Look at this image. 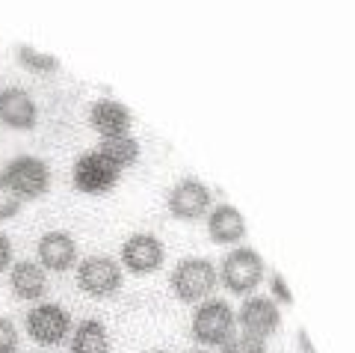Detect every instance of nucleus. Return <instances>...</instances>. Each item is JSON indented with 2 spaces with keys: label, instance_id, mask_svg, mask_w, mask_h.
I'll return each mask as SVG.
<instances>
[{
  "label": "nucleus",
  "instance_id": "22",
  "mask_svg": "<svg viewBox=\"0 0 355 353\" xmlns=\"http://www.w3.org/2000/svg\"><path fill=\"white\" fill-rule=\"evenodd\" d=\"M18 350V329L9 318L0 315V353H15Z\"/></svg>",
  "mask_w": 355,
  "mask_h": 353
},
{
  "label": "nucleus",
  "instance_id": "9",
  "mask_svg": "<svg viewBox=\"0 0 355 353\" xmlns=\"http://www.w3.org/2000/svg\"><path fill=\"white\" fill-rule=\"evenodd\" d=\"M166 205H169V214L175 220L193 223V220H202L205 214H210V208H214V190L198 179H181L169 190Z\"/></svg>",
  "mask_w": 355,
  "mask_h": 353
},
{
  "label": "nucleus",
  "instance_id": "11",
  "mask_svg": "<svg viewBox=\"0 0 355 353\" xmlns=\"http://www.w3.org/2000/svg\"><path fill=\"white\" fill-rule=\"evenodd\" d=\"M36 256H39V268L42 270H53V273H65L77 264V244L69 231L53 229L44 231L36 244Z\"/></svg>",
  "mask_w": 355,
  "mask_h": 353
},
{
  "label": "nucleus",
  "instance_id": "5",
  "mask_svg": "<svg viewBox=\"0 0 355 353\" xmlns=\"http://www.w3.org/2000/svg\"><path fill=\"white\" fill-rule=\"evenodd\" d=\"M119 179H121V170L98 149L83 151L80 158L74 161V170H71L74 187L80 193H89V196H104L110 190H116Z\"/></svg>",
  "mask_w": 355,
  "mask_h": 353
},
{
  "label": "nucleus",
  "instance_id": "20",
  "mask_svg": "<svg viewBox=\"0 0 355 353\" xmlns=\"http://www.w3.org/2000/svg\"><path fill=\"white\" fill-rule=\"evenodd\" d=\"M222 353H266V341L240 333V336H231L225 345H222Z\"/></svg>",
  "mask_w": 355,
  "mask_h": 353
},
{
  "label": "nucleus",
  "instance_id": "21",
  "mask_svg": "<svg viewBox=\"0 0 355 353\" xmlns=\"http://www.w3.org/2000/svg\"><path fill=\"white\" fill-rule=\"evenodd\" d=\"M270 291H272V300L279 303V306H293V291H291V285H287L284 273L272 270V277H270Z\"/></svg>",
  "mask_w": 355,
  "mask_h": 353
},
{
  "label": "nucleus",
  "instance_id": "12",
  "mask_svg": "<svg viewBox=\"0 0 355 353\" xmlns=\"http://www.w3.org/2000/svg\"><path fill=\"white\" fill-rule=\"evenodd\" d=\"M0 122L12 131H33L39 125V107L33 95L21 86L0 90Z\"/></svg>",
  "mask_w": 355,
  "mask_h": 353
},
{
  "label": "nucleus",
  "instance_id": "24",
  "mask_svg": "<svg viewBox=\"0 0 355 353\" xmlns=\"http://www.w3.org/2000/svg\"><path fill=\"white\" fill-rule=\"evenodd\" d=\"M296 345H299V353H317L314 341H311V336H308V329H305V327H299V329H296Z\"/></svg>",
  "mask_w": 355,
  "mask_h": 353
},
{
  "label": "nucleus",
  "instance_id": "17",
  "mask_svg": "<svg viewBox=\"0 0 355 353\" xmlns=\"http://www.w3.org/2000/svg\"><path fill=\"white\" fill-rule=\"evenodd\" d=\"M98 151L107 154V158L113 161L121 172H125L128 167H133V163L139 161V140L133 137V134H125V137H107V140H101Z\"/></svg>",
  "mask_w": 355,
  "mask_h": 353
},
{
  "label": "nucleus",
  "instance_id": "19",
  "mask_svg": "<svg viewBox=\"0 0 355 353\" xmlns=\"http://www.w3.org/2000/svg\"><path fill=\"white\" fill-rule=\"evenodd\" d=\"M21 196L12 190V184L6 181V175L0 172V220H12V217H18V211H21Z\"/></svg>",
  "mask_w": 355,
  "mask_h": 353
},
{
  "label": "nucleus",
  "instance_id": "13",
  "mask_svg": "<svg viewBox=\"0 0 355 353\" xmlns=\"http://www.w3.org/2000/svg\"><path fill=\"white\" fill-rule=\"evenodd\" d=\"M89 125L95 128V134L101 140L125 137L133 128V116L125 104L116 101V98H98V101L89 107Z\"/></svg>",
  "mask_w": 355,
  "mask_h": 353
},
{
  "label": "nucleus",
  "instance_id": "10",
  "mask_svg": "<svg viewBox=\"0 0 355 353\" xmlns=\"http://www.w3.org/2000/svg\"><path fill=\"white\" fill-rule=\"evenodd\" d=\"M234 318L243 333L252 338H263V341L272 333H279V327H282V312L272 297H246L240 312H234Z\"/></svg>",
  "mask_w": 355,
  "mask_h": 353
},
{
  "label": "nucleus",
  "instance_id": "3",
  "mask_svg": "<svg viewBox=\"0 0 355 353\" xmlns=\"http://www.w3.org/2000/svg\"><path fill=\"white\" fill-rule=\"evenodd\" d=\"M231 336H237V318L228 300L207 297L193 315V338L205 347H222Z\"/></svg>",
  "mask_w": 355,
  "mask_h": 353
},
{
  "label": "nucleus",
  "instance_id": "18",
  "mask_svg": "<svg viewBox=\"0 0 355 353\" xmlns=\"http://www.w3.org/2000/svg\"><path fill=\"white\" fill-rule=\"evenodd\" d=\"M15 57L33 74H53V72L60 69V60L53 57V54H44V51L30 48V45H18L15 48Z\"/></svg>",
  "mask_w": 355,
  "mask_h": 353
},
{
  "label": "nucleus",
  "instance_id": "8",
  "mask_svg": "<svg viewBox=\"0 0 355 353\" xmlns=\"http://www.w3.org/2000/svg\"><path fill=\"white\" fill-rule=\"evenodd\" d=\"M166 261V247L157 235L137 231L121 244V270H130L133 277H148L160 270Z\"/></svg>",
  "mask_w": 355,
  "mask_h": 353
},
{
  "label": "nucleus",
  "instance_id": "2",
  "mask_svg": "<svg viewBox=\"0 0 355 353\" xmlns=\"http://www.w3.org/2000/svg\"><path fill=\"white\" fill-rule=\"evenodd\" d=\"M169 285H172V294L181 303H202L219 285L216 264L210 258H198V256L181 258L175 264V270L169 273Z\"/></svg>",
  "mask_w": 355,
  "mask_h": 353
},
{
  "label": "nucleus",
  "instance_id": "16",
  "mask_svg": "<svg viewBox=\"0 0 355 353\" xmlns=\"http://www.w3.org/2000/svg\"><path fill=\"white\" fill-rule=\"evenodd\" d=\"M71 353H113V341L101 321L86 318L71 333Z\"/></svg>",
  "mask_w": 355,
  "mask_h": 353
},
{
  "label": "nucleus",
  "instance_id": "14",
  "mask_svg": "<svg viewBox=\"0 0 355 353\" xmlns=\"http://www.w3.org/2000/svg\"><path fill=\"white\" fill-rule=\"evenodd\" d=\"M207 235L214 244L222 247H231V244H240L246 238V217L240 214V208L222 202L216 208H210L207 214Z\"/></svg>",
  "mask_w": 355,
  "mask_h": 353
},
{
  "label": "nucleus",
  "instance_id": "25",
  "mask_svg": "<svg viewBox=\"0 0 355 353\" xmlns=\"http://www.w3.org/2000/svg\"><path fill=\"white\" fill-rule=\"evenodd\" d=\"M190 353H207V350H190Z\"/></svg>",
  "mask_w": 355,
  "mask_h": 353
},
{
  "label": "nucleus",
  "instance_id": "23",
  "mask_svg": "<svg viewBox=\"0 0 355 353\" xmlns=\"http://www.w3.org/2000/svg\"><path fill=\"white\" fill-rule=\"evenodd\" d=\"M12 268V238L0 231V273H6Z\"/></svg>",
  "mask_w": 355,
  "mask_h": 353
},
{
  "label": "nucleus",
  "instance_id": "15",
  "mask_svg": "<svg viewBox=\"0 0 355 353\" xmlns=\"http://www.w3.org/2000/svg\"><path fill=\"white\" fill-rule=\"evenodd\" d=\"M9 288L18 300L39 303L48 294V270H42L39 261H15L9 268Z\"/></svg>",
  "mask_w": 355,
  "mask_h": 353
},
{
  "label": "nucleus",
  "instance_id": "1",
  "mask_svg": "<svg viewBox=\"0 0 355 353\" xmlns=\"http://www.w3.org/2000/svg\"><path fill=\"white\" fill-rule=\"evenodd\" d=\"M216 277H219L222 285H225L228 294L246 297V294H252L254 288H258V285L263 282V277H266L263 256L252 247H234L222 256Z\"/></svg>",
  "mask_w": 355,
  "mask_h": 353
},
{
  "label": "nucleus",
  "instance_id": "6",
  "mask_svg": "<svg viewBox=\"0 0 355 353\" xmlns=\"http://www.w3.org/2000/svg\"><path fill=\"white\" fill-rule=\"evenodd\" d=\"M6 181L12 184V190L21 196V202L39 199L51 190V167L36 154H15L12 161L6 163Z\"/></svg>",
  "mask_w": 355,
  "mask_h": 353
},
{
  "label": "nucleus",
  "instance_id": "26",
  "mask_svg": "<svg viewBox=\"0 0 355 353\" xmlns=\"http://www.w3.org/2000/svg\"><path fill=\"white\" fill-rule=\"evenodd\" d=\"M148 353H166V350H148Z\"/></svg>",
  "mask_w": 355,
  "mask_h": 353
},
{
  "label": "nucleus",
  "instance_id": "4",
  "mask_svg": "<svg viewBox=\"0 0 355 353\" xmlns=\"http://www.w3.org/2000/svg\"><path fill=\"white\" fill-rule=\"evenodd\" d=\"M125 285V270L121 264L110 256H86L77 264V288L95 300L116 297Z\"/></svg>",
  "mask_w": 355,
  "mask_h": 353
},
{
  "label": "nucleus",
  "instance_id": "7",
  "mask_svg": "<svg viewBox=\"0 0 355 353\" xmlns=\"http://www.w3.org/2000/svg\"><path fill=\"white\" fill-rule=\"evenodd\" d=\"M27 336L39 347H57L71 336V315L60 303H36L27 312Z\"/></svg>",
  "mask_w": 355,
  "mask_h": 353
}]
</instances>
